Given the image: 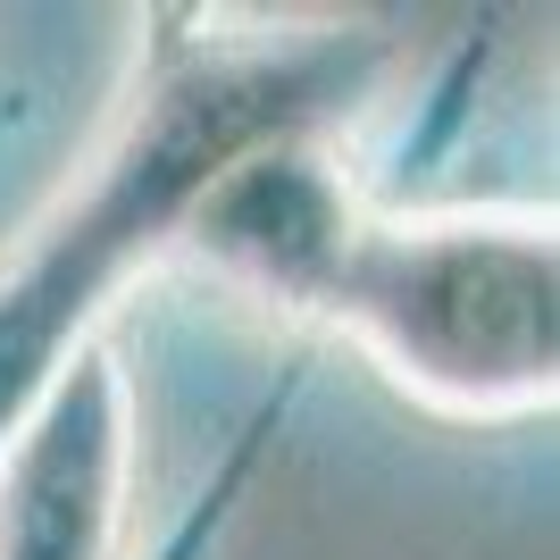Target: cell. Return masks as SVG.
<instances>
[{
  "label": "cell",
  "mask_w": 560,
  "mask_h": 560,
  "mask_svg": "<svg viewBox=\"0 0 560 560\" xmlns=\"http://www.w3.org/2000/svg\"><path fill=\"white\" fill-rule=\"evenodd\" d=\"M394 43L369 25H259L226 9H151L142 59L101 151L0 259V444L50 376L101 335L126 277L185 243L218 176L277 142H318L376 93Z\"/></svg>",
  "instance_id": "obj_1"
},
{
  "label": "cell",
  "mask_w": 560,
  "mask_h": 560,
  "mask_svg": "<svg viewBox=\"0 0 560 560\" xmlns=\"http://www.w3.org/2000/svg\"><path fill=\"white\" fill-rule=\"evenodd\" d=\"M176 252L343 327L435 419L518 427L560 394V268L536 210H360L318 142H277L218 176Z\"/></svg>",
  "instance_id": "obj_2"
},
{
  "label": "cell",
  "mask_w": 560,
  "mask_h": 560,
  "mask_svg": "<svg viewBox=\"0 0 560 560\" xmlns=\"http://www.w3.org/2000/svg\"><path fill=\"white\" fill-rule=\"evenodd\" d=\"M126 486L135 376L93 335L0 444V560H126Z\"/></svg>",
  "instance_id": "obj_3"
},
{
  "label": "cell",
  "mask_w": 560,
  "mask_h": 560,
  "mask_svg": "<svg viewBox=\"0 0 560 560\" xmlns=\"http://www.w3.org/2000/svg\"><path fill=\"white\" fill-rule=\"evenodd\" d=\"M302 385H310V369H284L277 385H268V394L243 410V427H234V444L218 452V468L201 477V493H192L185 511L167 518V536L151 544L142 560H218V544L234 536V518H243V493H252V477H259V460H268V444L284 435V419H293Z\"/></svg>",
  "instance_id": "obj_4"
}]
</instances>
